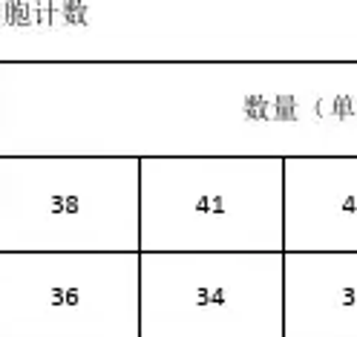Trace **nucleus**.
<instances>
[{"instance_id":"obj_1","label":"nucleus","mask_w":357,"mask_h":337,"mask_svg":"<svg viewBox=\"0 0 357 337\" xmlns=\"http://www.w3.org/2000/svg\"><path fill=\"white\" fill-rule=\"evenodd\" d=\"M0 337H142V251H0Z\"/></svg>"},{"instance_id":"obj_2","label":"nucleus","mask_w":357,"mask_h":337,"mask_svg":"<svg viewBox=\"0 0 357 337\" xmlns=\"http://www.w3.org/2000/svg\"><path fill=\"white\" fill-rule=\"evenodd\" d=\"M285 251H142V337H285Z\"/></svg>"},{"instance_id":"obj_3","label":"nucleus","mask_w":357,"mask_h":337,"mask_svg":"<svg viewBox=\"0 0 357 337\" xmlns=\"http://www.w3.org/2000/svg\"><path fill=\"white\" fill-rule=\"evenodd\" d=\"M285 337H357V251H285Z\"/></svg>"}]
</instances>
